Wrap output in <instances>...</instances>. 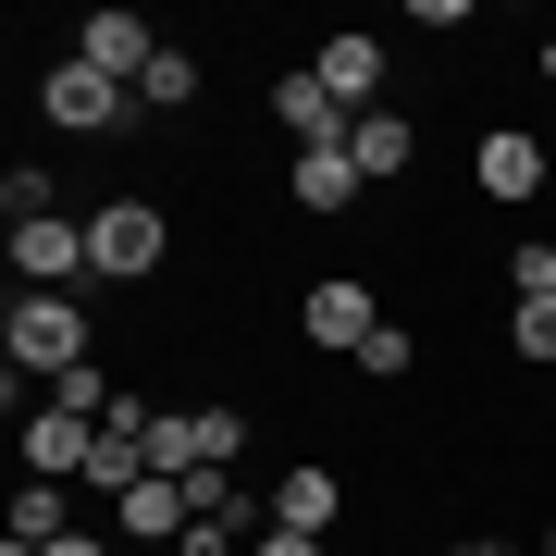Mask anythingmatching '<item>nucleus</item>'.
<instances>
[{
    "mask_svg": "<svg viewBox=\"0 0 556 556\" xmlns=\"http://www.w3.org/2000/svg\"><path fill=\"white\" fill-rule=\"evenodd\" d=\"M321 87H334L346 112H383V38H321V62H309Z\"/></svg>",
    "mask_w": 556,
    "mask_h": 556,
    "instance_id": "f8f14e48",
    "label": "nucleus"
},
{
    "mask_svg": "<svg viewBox=\"0 0 556 556\" xmlns=\"http://www.w3.org/2000/svg\"><path fill=\"white\" fill-rule=\"evenodd\" d=\"M334 519H346V482L321 470V457H298V470L273 482V532H334Z\"/></svg>",
    "mask_w": 556,
    "mask_h": 556,
    "instance_id": "9b49d317",
    "label": "nucleus"
},
{
    "mask_svg": "<svg viewBox=\"0 0 556 556\" xmlns=\"http://www.w3.org/2000/svg\"><path fill=\"white\" fill-rule=\"evenodd\" d=\"M75 50L100 62V75H124V87H137V75H149V62L174 50V38H161L149 13H87V25H75Z\"/></svg>",
    "mask_w": 556,
    "mask_h": 556,
    "instance_id": "9d476101",
    "label": "nucleus"
},
{
    "mask_svg": "<svg viewBox=\"0 0 556 556\" xmlns=\"http://www.w3.org/2000/svg\"><path fill=\"white\" fill-rule=\"evenodd\" d=\"M470 186H482V199H544V137H519V124H495V137H482L470 149Z\"/></svg>",
    "mask_w": 556,
    "mask_h": 556,
    "instance_id": "6e6552de",
    "label": "nucleus"
},
{
    "mask_svg": "<svg viewBox=\"0 0 556 556\" xmlns=\"http://www.w3.org/2000/svg\"><path fill=\"white\" fill-rule=\"evenodd\" d=\"M544 556H556V519H544Z\"/></svg>",
    "mask_w": 556,
    "mask_h": 556,
    "instance_id": "b1692460",
    "label": "nucleus"
},
{
    "mask_svg": "<svg viewBox=\"0 0 556 556\" xmlns=\"http://www.w3.org/2000/svg\"><path fill=\"white\" fill-rule=\"evenodd\" d=\"M507 346H519V358H532V371H544V358H556V309H532V298H507Z\"/></svg>",
    "mask_w": 556,
    "mask_h": 556,
    "instance_id": "aec40b11",
    "label": "nucleus"
},
{
    "mask_svg": "<svg viewBox=\"0 0 556 556\" xmlns=\"http://www.w3.org/2000/svg\"><path fill=\"white\" fill-rule=\"evenodd\" d=\"M285 186H298V211H321V223H334V211H358V199H371V174H358V161H346V149H298V174H285Z\"/></svg>",
    "mask_w": 556,
    "mask_h": 556,
    "instance_id": "ddd939ff",
    "label": "nucleus"
},
{
    "mask_svg": "<svg viewBox=\"0 0 556 556\" xmlns=\"http://www.w3.org/2000/svg\"><path fill=\"white\" fill-rule=\"evenodd\" d=\"M236 445H248L236 408H161V420H149V470H161V482H186V470H236Z\"/></svg>",
    "mask_w": 556,
    "mask_h": 556,
    "instance_id": "7ed1b4c3",
    "label": "nucleus"
},
{
    "mask_svg": "<svg viewBox=\"0 0 556 556\" xmlns=\"http://www.w3.org/2000/svg\"><path fill=\"white\" fill-rule=\"evenodd\" d=\"M124 544H186V495H174V482H137V495H124Z\"/></svg>",
    "mask_w": 556,
    "mask_h": 556,
    "instance_id": "2eb2a0df",
    "label": "nucleus"
},
{
    "mask_svg": "<svg viewBox=\"0 0 556 556\" xmlns=\"http://www.w3.org/2000/svg\"><path fill=\"white\" fill-rule=\"evenodd\" d=\"M260 556H321V532H260Z\"/></svg>",
    "mask_w": 556,
    "mask_h": 556,
    "instance_id": "412c9836",
    "label": "nucleus"
},
{
    "mask_svg": "<svg viewBox=\"0 0 556 556\" xmlns=\"http://www.w3.org/2000/svg\"><path fill=\"white\" fill-rule=\"evenodd\" d=\"M507 298L556 309V236H519V260H507Z\"/></svg>",
    "mask_w": 556,
    "mask_h": 556,
    "instance_id": "a211bd4d",
    "label": "nucleus"
},
{
    "mask_svg": "<svg viewBox=\"0 0 556 556\" xmlns=\"http://www.w3.org/2000/svg\"><path fill=\"white\" fill-rule=\"evenodd\" d=\"M358 371H371V383H408V371H420V334H408V321H383V334L358 346Z\"/></svg>",
    "mask_w": 556,
    "mask_h": 556,
    "instance_id": "6ab92c4d",
    "label": "nucleus"
},
{
    "mask_svg": "<svg viewBox=\"0 0 556 556\" xmlns=\"http://www.w3.org/2000/svg\"><path fill=\"white\" fill-rule=\"evenodd\" d=\"M38 112L62 124V137H112V124L137 112V87H124V75H100L87 50H62L50 75H38Z\"/></svg>",
    "mask_w": 556,
    "mask_h": 556,
    "instance_id": "f03ea898",
    "label": "nucleus"
},
{
    "mask_svg": "<svg viewBox=\"0 0 556 556\" xmlns=\"http://www.w3.org/2000/svg\"><path fill=\"white\" fill-rule=\"evenodd\" d=\"M346 161H358V174H371V186H396L408 161H420V124H408V112H358V137H346Z\"/></svg>",
    "mask_w": 556,
    "mask_h": 556,
    "instance_id": "4468645a",
    "label": "nucleus"
},
{
    "mask_svg": "<svg viewBox=\"0 0 556 556\" xmlns=\"http://www.w3.org/2000/svg\"><path fill=\"white\" fill-rule=\"evenodd\" d=\"M87 457H100V420L87 408H25V482H87Z\"/></svg>",
    "mask_w": 556,
    "mask_h": 556,
    "instance_id": "423d86ee",
    "label": "nucleus"
},
{
    "mask_svg": "<svg viewBox=\"0 0 556 556\" xmlns=\"http://www.w3.org/2000/svg\"><path fill=\"white\" fill-rule=\"evenodd\" d=\"M137 112H199V62H186V50H161L149 75H137Z\"/></svg>",
    "mask_w": 556,
    "mask_h": 556,
    "instance_id": "dca6fc26",
    "label": "nucleus"
},
{
    "mask_svg": "<svg viewBox=\"0 0 556 556\" xmlns=\"http://www.w3.org/2000/svg\"><path fill=\"white\" fill-rule=\"evenodd\" d=\"M75 519H62V482H25L13 495V544H62Z\"/></svg>",
    "mask_w": 556,
    "mask_h": 556,
    "instance_id": "f3484780",
    "label": "nucleus"
},
{
    "mask_svg": "<svg viewBox=\"0 0 556 556\" xmlns=\"http://www.w3.org/2000/svg\"><path fill=\"white\" fill-rule=\"evenodd\" d=\"M38 556H112V544H100V532H62V544H38Z\"/></svg>",
    "mask_w": 556,
    "mask_h": 556,
    "instance_id": "4be33fe9",
    "label": "nucleus"
},
{
    "mask_svg": "<svg viewBox=\"0 0 556 556\" xmlns=\"http://www.w3.org/2000/svg\"><path fill=\"white\" fill-rule=\"evenodd\" d=\"M445 556H507V544H495V532H457V544H445Z\"/></svg>",
    "mask_w": 556,
    "mask_h": 556,
    "instance_id": "5701e85b",
    "label": "nucleus"
},
{
    "mask_svg": "<svg viewBox=\"0 0 556 556\" xmlns=\"http://www.w3.org/2000/svg\"><path fill=\"white\" fill-rule=\"evenodd\" d=\"M25 371H38V383L87 371V309L75 298H13V383Z\"/></svg>",
    "mask_w": 556,
    "mask_h": 556,
    "instance_id": "20e7f679",
    "label": "nucleus"
},
{
    "mask_svg": "<svg viewBox=\"0 0 556 556\" xmlns=\"http://www.w3.org/2000/svg\"><path fill=\"white\" fill-rule=\"evenodd\" d=\"M75 273H87V223H62V211L13 223V285H25V298H62Z\"/></svg>",
    "mask_w": 556,
    "mask_h": 556,
    "instance_id": "39448f33",
    "label": "nucleus"
},
{
    "mask_svg": "<svg viewBox=\"0 0 556 556\" xmlns=\"http://www.w3.org/2000/svg\"><path fill=\"white\" fill-rule=\"evenodd\" d=\"M309 334L358 358V346L383 334V298H371V285H358V273H321V285H309Z\"/></svg>",
    "mask_w": 556,
    "mask_h": 556,
    "instance_id": "1a4fd4ad",
    "label": "nucleus"
},
{
    "mask_svg": "<svg viewBox=\"0 0 556 556\" xmlns=\"http://www.w3.org/2000/svg\"><path fill=\"white\" fill-rule=\"evenodd\" d=\"M161 248H174L161 199H112V211H87V273H100V285H149Z\"/></svg>",
    "mask_w": 556,
    "mask_h": 556,
    "instance_id": "f257e3e1",
    "label": "nucleus"
},
{
    "mask_svg": "<svg viewBox=\"0 0 556 556\" xmlns=\"http://www.w3.org/2000/svg\"><path fill=\"white\" fill-rule=\"evenodd\" d=\"M273 124H285L298 149H346V137H358V112L309 75V62H298V75H273Z\"/></svg>",
    "mask_w": 556,
    "mask_h": 556,
    "instance_id": "0eeeda50",
    "label": "nucleus"
}]
</instances>
